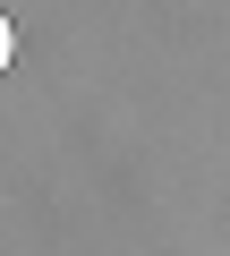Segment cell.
Here are the masks:
<instances>
[{"label": "cell", "mask_w": 230, "mask_h": 256, "mask_svg": "<svg viewBox=\"0 0 230 256\" xmlns=\"http://www.w3.org/2000/svg\"><path fill=\"white\" fill-rule=\"evenodd\" d=\"M17 60V34H9V18H0V68H9Z\"/></svg>", "instance_id": "cell-1"}]
</instances>
